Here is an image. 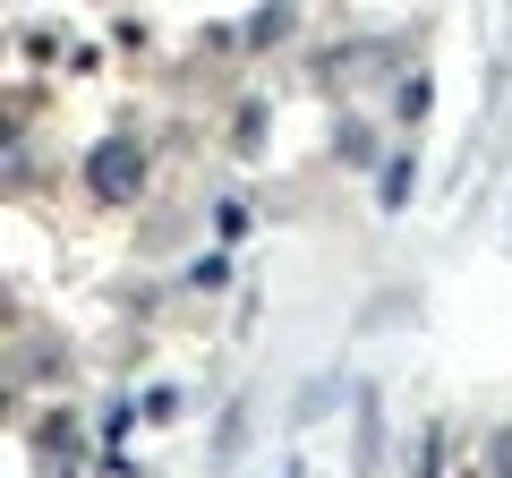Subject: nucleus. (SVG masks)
<instances>
[{
    "mask_svg": "<svg viewBox=\"0 0 512 478\" xmlns=\"http://www.w3.org/2000/svg\"><path fill=\"white\" fill-rule=\"evenodd\" d=\"M86 180H94V197H128V188L146 180V154H137V146H103Z\"/></svg>",
    "mask_w": 512,
    "mask_h": 478,
    "instance_id": "1",
    "label": "nucleus"
},
{
    "mask_svg": "<svg viewBox=\"0 0 512 478\" xmlns=\"http://www.w3.org/2000/svg\"><path fill=\"white\" fill-rule=\"evenodd\" d=\"M282 478H299V470H282Z\"/></svg>",
    "mask_w": 512,
    "mask_h": 478,
    "instance_id": "2",
    "label": "nucleus"
}]
</instances>
